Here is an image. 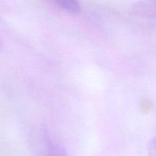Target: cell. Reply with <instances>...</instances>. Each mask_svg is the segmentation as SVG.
<instances>
[{"mask_svg": "<svg viewBox=\"0 0 156 156\" xmlns=\"http://www.w3.org/2000/svg\"><path fill=\"white\" fill-rule=\"evenodd\" d=\"M148 154L149 156H156V137H154L148 143Z\"/></svg>", "mask_w": 156, "mask_h": 156, "instance_id": "3", "label": "cell"}, {"mask_svg": "<svg viewBox=\"0 0 156 156\" xmlns=\"http://www.w3.org/2000/svg\"><path fill=\"white\" fill-rule=\"evenodd\" d=\"M56 4L61 9L70 14H79L82 9L80 4L74 0H59Z\"/></svg>", "mask_w": 156, "mask_h": 156, "instance_id": "2", "label": "cell"}, {"mask_svg": "<svg viewBox=\"0 0 156 156\" xmlns=\"http://www.w3.org/2000/svg\"><path fill=\"white\" fill-rule=\"evenodd\" d=\"M134 15L146 18H156V1H142L136 2L131 7Z\"/></svg>", "mask_w": 156, "mask_h": 156, "instance_id": "1", "label": "cell"}]
</instances>
